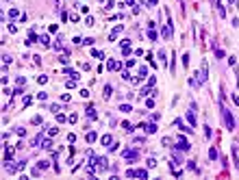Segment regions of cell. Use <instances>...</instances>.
I'll return each instance as SVG.
<instances>
[{
  "label": "cell",
  "instance_id": "cell-18",
  "mask_svg": "<svg viewBox=\"0 0 239 180\" xmlns=\"http://www.w3.org/2000/svg\"><path fill=\"white\" fill-rule=\"evenodd\" d=\"M233 161H235V167L239 169V154H237V148H233Z\"/></svg>",
  "mask_w": 239,
  "mask_h": 180
},
{
  "label": "cell",
  "instance_id": "cell-29",
  "mask_svg": "<svg viewBox=\"0 0 239 180\" xmlns=\"http://www.w3.org/2000/svg\"><path fill=\"white\" fill-rule=\"evenodd\" d=\"M48 165H50L48 161H39V163H37V167H39V169H48Z\"/></svg>",
  "mask_w": 239,
  "mask_h": 180
},
{
  "label": "cell",
  "instance_id": "cell-47",
  "mask_svg": "<svg viewBox=\"0 0 239 180\" xmlns=\"http://www.w3.org/2000/svg\"><path fill=\"white\" fill-rule=\"evenodd\" d=\"M120 46H122V48H124V46H131V39H122V41H120Z\"/></svg>",
  "mask_w": 239,
  "mask_h": 180
},
{
  "label": "cell",
  "instance_id": "cell-20",
  "mask_svg": "<svg viewBox=\"0 0 239 180\" xmlns=\"http://www.w3.org/2000/svg\"><path fill=\"white\" fill-rule=\"evenodd\" d=\"M122 128H124L126 132H133V130H135V126H133L131 122H124V124H122Z\"/></svg>",
  "mask_w": 239,
  "mask_h": 180
},
{
  "label": "cell",
  "instance_id": "cell-11",
  "mask_svg": "<svg viewBox=\"0 0 239 180\" xmlns=\"http://www.w3.org/2000/svg\"><path fill=\"white\" fill-rule=\"evenodd\" d=\"M111 93H113V87H111V85H104V91H102V98H104V100H109V98H111Z\"/></svg>",
  "mask_w": 239,
  "mask_h": 180
},
{
  "label": "cell",
  "instance_id": "cell-4",
  "mask_svg": "<svg viewBox=\"0 0 239 180\" xmlns=\"http://www.w3.org/2000/svg\"><path fill=\"white\" fill-rule=\"evenodd\" d=\"M107 69H109V72L122 69V63H120V61H115V59H109V61H107Z\"/></svg>",
  "mask_w": 239,
  "mask_h": 180
},
{
  "label": "cell",
  "instance_id": "cell-22",
  "mask_svg": "<svg viewBox=\"0 0 239 180\" xmlns=\"http://www.w3.org/2000/svg\"><path fill=\"white\" fill-rule=\"evenodd\" d=\"M120 111H122V113H131L133 107H131V104H120Z\"/></svg>",
  "mask_w": 239,
  "mask_h": 180
},
{
  "label": "cell",
  "instance_id": "cell-15",
  "mask_svg": "<svg viewBox=\"0 0 239 180\" xmlns=\"http://www.w3.org/2000/svg\"><path fill=\"white\" fill-rule=\"evenodd\" d=\"M146 167H148V169H154V167H156V158H152V156H150V158L146 161Z\"/></svg>",
  "mask_w": 239,
  "mask_h": 180
},
{
  "label": "cell",
  "instance_id": "cell-2",
  "mask_svg": "<svg viewBox=\"0 0 239 180\" xmlns=\"http://www.w3.org/2000/svg\"><path fill=\"white\" fill-rule=\"evenodd\" d=\"M176 150H178V152H189L191 150V143L189 141H187V139H185V137H178V139H176Z\"/></svg>",
  "mask_w": 239,
  "mask_h": 180
},
{
  "label": "cell",
  "instance_id": "cell-1",
  "mask_svg": "<svg viewBox=\"0 0 239 180\" xmlns=\"http://www.w3.org/2000/svg\"><path fill=\"white\" fill-rule=\"evenodd\" d=\"M220 113H222V117H224L226 128H228V130H235V119H233V115H230V111H228L226 107H222V104H220Z\"/></svg>",
  "mask_w": 239,
  "mask_h": 180
},
{
  "label": "cell",
  "instance_id": "cell-48",
  "mask_svg": "<svg viewBox=\"0 0 239 180\" xmlns=\"http://www.w3.org/2000/svg\"><path fill=\"white\" fill-rule=\"evenodd\" d=\"M154 83H156V78H154V76L148 78V85H150V87H154Z\"/></svg>",
  "mask_w": 239,
  "mask_h": 180
},
{
  "label": "cell",
  "instance_id": "cell-40",
  "mask_svg": "<svg viewBox=\"0 0 239 180\" xmlns=\"http://www.w3.org/2000/svg\"><path fill=\"white\" fill-rule=\"evenodd\" d=\"M113 7H115V0H109V2H107V7H104V9H109V11H111Z\"/></svg>",
  "mask_w": 239,
  "mask_h": 180
},
{
  "label": "cell",
  "instance_id": "cell-21",
  "mask_svg": "<svg viewBox=\"0 0 239 180\" xmlns=\"http://www.w3.org/2000/svg\"><path fill=\"white\" fill-rule=\"evenodd\" d=\"M215 57H217V61H220V59H224V57H226V52H224L222 48H215Z\"/></svg>",
  "mask_w": 239,
  "mask_h": 180
},
{
  "label": "cell",
  "instance_id": "cell-36",
  "mask_svg": "<svg viewBox=\"0 0 239 180\" xmlns=\"http://www.w3.org/2000/svg\"><path fill=\"white\" fill-rule=\"evenodd\" d=\"M57 132H59V128H57V126H52V128H48V135H50V137H54V135H57Z\"/></svg>",
  "mask_w": 239,
  "mask_h": 180
},
{
  "label": "cell",
  "instance_id": "cell-28",
  "mask_svg": "<svg viewBox=\"0 0 239 180\" xmlns=\"http://www.w3.org/2000/svg\"><path fill=\"white\" fill-rule=\"evenodd\" d=\"M15 83H18V87H22V85H26V78L24 76H18V78H15Z\"/></svg>",
  "mask_w": 239,
  "mask_h": 180
},
{
  "label": "cell",
  "instance_id": "cell-37",
  "mask_svg": "<svg viewBox=\"0 0 239 180\" xmlns=\"http://www.w3.org/2000/svg\"><path fill=\"white\" fill-rule=\"evenodd\" d=\"M37 83H39V85H46V83H48V76H39Z\"/></svg>",
  "mask_w": 239,
  "mask_h": 180
},
{
  "label": "cell",
  "instance_id": "cell-3",
  "mask_svg": "<svg viewBox=\"0 0 239 180\" xmlns=\"http://www.w3.org/2000/svg\"><path fill=\"white\" fill-rule=\"evenodd\" d=\"M124 158L126 163H135L139 158V150H124Z\"/></svg>",
  "mask_w": 239,
  "mask_h": 180
},
{
  "label": "cell",
  "instance_id": "cell-12",
  "mask_svg": "<svg viewBox=\"0 0 239 180\" xmlns=\"http://www.w3.org/2000/svg\"><path fill=\"white\" fill-rule=\"evenodd\" d=\"M181 63H183V67H189V52H183V57H181Z\"/></svg>",
  "mask_w": 239,
  "mask_h": 180
},
{
  "label": "cell",
  "instance_id": "cell-30",
  "mask_svg": "<svg viewBox=\"0 0 239 180\" xmlns=\"http://www.w3.org/2000/svg\"><path fill=\"white\" fill-rule=\"evenodd\" d=\"M148 76V67H139V78H146Z\"/></svg>",
  "mask_w": 239,
  "mask_h": 180
},
{
  "label": "cell",
  "instance_id": "cell-14",
  "mask_svg": "<svg viewBox=\"0 0 239 180\" xmlns=\"http://www.w3.org/2000/svg\"><path fill=\"white\" fill-rule=\"evenodd\" d=\"M217 156H220V154H217V148H211V150H209V158H211V161H217Z\"/></svg>",
  "mask_w": 239,
  "mask_h": 180
},
{
  "label": "cell",
  "instance_id": "cell-50",
  "mask_svg": "<svg viewBox=\"0 0 239 180\" xmlns=\"http://www.w3.org/2000/svg\"><path fill=\"white\" fill-rule=\"evenodd\" d=\"M235 63H237V59H235V57H228V65H233V67H235Z\"/></svg>",
  "mask_w": 239,
  "mask_h": 180
},
{
  "label": "cell",
  "instance_id": "cell-7",
  "mask_svg": "<svg viewBox=\"0 0 239 180\" xmlns=\"http://www.w3.org/2000/svg\"><path fill=\"white\" fill-rule=\"evenodd\" d=\"M122 28H124V26H115V28L111 30V35H109V41H115V37L122 33Z\"/></svg>",
  "mask_w": 239,
  "mask_h": 180
},
{
  "label": "cell",
  "instance_id": "cell-6",
  "mask_svg": "<svg viewBox=\"0 0 239 180\" xmlns=\"http://www.w3.org/2000/svg\"><path fill=\"white\" fill-rule=\"evenodd\" d=\"M174 124L178 126V130H181V132H187V135H191V132H194V130H191L189 126H185V122H183V119H176Z\"/></svg>",
  "mask_w": 239,
  "mask_h": 180
},
{
  "label": "cell",
  "instance_id": "cell-32",
  "mask_svg": "<svg viewBox=\"0 0 239 180\" xmlns=\"http://www.w3.org/2000/svg\"><path fill=\"white\" fill-rule=\"evenodd\" d=\"M93 41H96L93 37H87V39H83V44H85V46H93Z\"/></svg>",
  "mask_w": 239,
  "mask_h": 180
},
{
  "label": "cell",
  "instance_id": "cell-44",
  "mask_svg": "<svg viewBox=\"0 0 239 180\" xmlns=\"http://www.w3.org/2000/svg\"><path fill=\"white\" fill-rule=\"evenodd\" d=\"M50 111H52V113H59V111H61V107H59V104H52V107H50Z\"/></svg>",
  "mask_w": 239,
  "mask_h": 180
},
{
  "label": "cell",
  "instance_id": "cell-46",
  "mask_svg": "<svg viewBox=\"0 0 239 180\" xmlns=\"http://www.w3.org/2000/svg\"><path fill=\"white\" fill-rule=\"evenodd\" d=\"M61 102H70V96H68V93H61Z\"/></svg>",
  "mask_w": 239,
  "mask_h": 180
},
{
  "label": "cell",
  "instance_id": "cell-17",
  "mask_svg": "<svg viewBox=\"0 0 239 180\" xmlns=\"http://www.w3.org/2000/svg\"><path fill=\"white\" fill-rule=\"evenodd\" d=\"M135 176L137 178H148V171L146 169H135Z\"/></svg>",
  "mask_w": 239,
  "mask_h": 180
},
{
  "label": "cell",
  "instance_id": "cell-51",
  "mask_svg": "<svg viewBox=\"0 0 239 180\" xmlns=\"http://www.w3.org/2000/svg\"><path fill=\"white\" fill-rule=\"evenodd\" d=\"M233 102H235V104L239 107V96H237V93H233Z\"/></svg>",
  "mask_w": 239,
  "mask_h": 180
},
{
  "label": "cell",
  "instance_id": "cell-43",
  "mask_svg": "<svg viewBox=\"0 0 239 180\" xmlns=\"http://www.w3.org/2000/svg\"><path fill=\"white\" fill-rule=\"evenodd\" d=\"M65 87H68V89H74V87H76V83H74V80H68V83H65Z\"/></svg>",
  "mask_w": 239,
  "mask_h": 180
},
{
  "label": "cell",
  "instance_id": "cell-26",
  "mask_svg": "<svg viewBox=\"0 0 239 180\" xmlns=\"http://www.w3.org/2000/svg\"><path fill=\"white\" fill-rule=\"evenodd\" d=\"M165 57H167V50H165V48H161V50H159V59H161L163 63H165Z\"/></svg>",
  "mask_w": 239,
  "mask_h": 180
},
{
  "label": "cell",
  "instance_id": "cell-31",
  "mask_svg": "<svg viewBox=\"0 0 239 180\" xmlns=\"http://www.w3.org/2000/svg\"><path fill=\"white\" fill-rule=\"evenodd\" d=\"M37 100H48V93H46V91H39V93H37Z\"/></svg>",
  "mask_w": 239,
  "mask_h": 180
},
{
  "label": "cell",
  "instance_id": "cell-41",
  "mask_svg": "<svg viewBox=\"0 0 239 180\" xmlns=\"http://www.w3.org/2000/svg\"><path fill=\"white\" fill-rule=\"evenodd\" d=\"M76 119H78V115H76V113H72V115H70V124H76Z\"/></svg>",
  "mask_w": 239,
  "mask_h": 180
},
{
  "label": "cell",
  "instance_id": "cell-25",
  "mask_svg": "<svg viewBox=\"0 0 239 180\" xmlns=\"http://www.w3.org/2000/svg\"><path fill=\"white\" fill-rule=\"evenodd\" d=\"M30 124H33V126H39V124H41V115H35L33 119H30Z\"/></svg>",
  "mask_w": 239,
  "mask_h": 180
},
{
  "label": "cell",
  "instance_id": "cell-52",
  "mask_svg": "<svg viewBox=\"0 0 239 180\" xmlns=\"http://www.w3.org/2000/svg\"><path fill=\"white\" fill-rule=\"evenodd\" d=\"M124 2H126L128 7H135V0H124Z\"/></svg>",
  "mask_w": 239,
  "mask_h": 180
},
{
  "label": "cell",
  "instance_id": "cell-27",
  "mask_svg": "<svg viewBox=\"0 0 239 180\" xmlns=\"http://www.w3.org/2000/svg\"><path fill=\"white\" fill-rule=\"evenodd\" d=\"M41 148H46V150H50V148H52V141H50V137H48V139H44V143H41Z\"/></svg>",
  "mask_w": 239,
  "mask_h": 180
},
{
  "label": "cell",
  "instance_id": "cell-16",
  "mask_svg": "<svg viewBox=\"0 0 239 180\" xmlns=\"http://www.w3.org/2000/svg\"><path fill=\"white\" fill-rule=\"evenodd\" d=\"M57 122L59 124H65V122H70V117H65L63 113H57Z\"/></svg>",
  "mask_w": 239,
  "mask_h": 180
},
{
  "label": "cell",
  "instance_id": "cell-38",
  "mask_svg": "<svg viewBox=\"0 0 239 180\" xmlns=\"http://www.w3.org/2000/svg\"><path fill=\"white\" fill-rule=\"evenodd\" d=\"M156 5H159V0H148V2H146V7H150V9H152V7H156Z\"/></svg>",
  "mask_w": 239,
  "mask_h": 180
},
{
  "label": "cell",
  "instance_id": "cell-33",
  "mask_svg": "<svg viewBox=\"0 0 239 180\" xmlns=\"http://www.w3.org/2000/svg\"><path fill=\"white\" fill-rule=\"evenodd\" d=\"M28 104H33V96H24V107H28Z\"/></svg>",
  "mask_w": 239,
  "mask_h": 180
},
{
  "label": "cell",
  "instance_id": "cell-10",
  "mask_svg": "<svg viewBox=\"0 0 239 180\" xmlns=\"http://www.w3.org/2000/svg\"><path fill=\"white\" fill-rule=\"evenodd\" d=\"M100 143H102L104 148H109V146H111V143H113V137H111V135H104L102 139H100Z\"/></svg>",
  "mask_w": 239,
  "mask_h": 180
},
{
  "label": "cell",
  "instance_id": "cell-39",
  "mask_svg": "<svg viewBox=\"0 0 239 180\" xmlns=\"http://www.w3.org/2000/svg\"><path fill=\"white\" fill-rule=\"evenodd\" d=\"M85 24H87V26H93V18H91V15H87V18H85Z\"/></svg>",
  "mask_w": 239,
  "mask_h": 180
},
{
  "label": "cell",
  "instance_id": "cell-13",
  "mask_svg": "<svg viewBox=\"0 0 239 180\" xmlns=\"http://www.w3.org/2000/svg\"><path fill=\"white\" fill-rule=\"evenodd\" d=\"M39 44L46 46V48H50V37L48 35H41V37H39Z\"/></svg>",
  "mask_w": 239,
  "mask_h": 180
},
{
  "label": "cell",
  "instance_id": "cell-8",
  "mask_svg": "<svg viewBox=\"0 0 239 180\" xmlns=\"http://www.w3.org/2000/svg\"><path fill=\"white\" fill-rule=\"evenodd\" d=\"M85 113H87V117H91V119H96L98 117V113H96V109L91 107V104H87V109H85Z\"/></svg>",
  "mask_w": 239,
  "mask_h": 180
},
{
  "label": "cell",
  "instance_id": "cell-23",
  "mask_svg": "<svg viewBox=\"0 0 239 180\" xmlns=\"http://www.w3.org/2000/svg\"><path fill=\"white\" fill-rule=\"evenodd\" d=\"M96 139H98V135H96V132H87V143H93Z\"/></svg>",
  "mask_w": 239,
  "mask_h": 180
},
{
  "label": "cell",
  "instance_id": "cell-45",
  "mask_svg": "<svg viewBox=\"0 0 239 180\" xmlns=\"http://www.w3.org/2000/svg\"><path fill=\"white\" fill-rule=\"evenodd\" d=\"M126 67H135V59H128V61H126Z\"/></svg>",
  "mask_w": 239,
  "mask_h": 180
},
{
  "label": "cell",
  "instance_id": "cell-9",
  "mask_svg": "<svg viewBox=\"0 0 239 180\" xmlns=\"http://www.w3.org/2000/svg\"><path fill=\"white\" fill-rule=\"evenodd\" d=\"M91 57H93V59H98V61H102V59H104V52H102V50L91 48Z\"/></svg>",
  "mask_w": 239,
  "mask_h": 180
},
{
  "label": "cell",
  "instance_id": "cell-34",
  "mask_svg": "<svg viewBox=\"0 0 239 180\" xmlns=\"http://www.w3.org/2000/svg\"><path fill=\"white\" fill-rule=\"evenodd\" d=\"M146 109H154V100H152V98L146 100Z\"/></svg>",
  "mask_w": 239,
  "mask_h": 180
},
{
  "label": "cell",
  "instance_id": "cell-42",
  "mask_svg": "<svg viewBox=\"0 0 239 180\" xmlns=\"http://www.w3.org/2000/svg\"><path fill=\"white\" fill-rule=\"evenodd\" d=\"M7 28H9V33H11V35H13V33H18V28H15V24H9Z\"/></svg>",
  "mask_w": 239,
  "mask_h": 180
},
{
  "label": "cell",
  "instance_id": "cell-19",
  "mask_svg": "<svg viewBox=\"0 0 239 180\" xmlns=\"http://www.w3.org/2000/svg\"><path fill=\"white\" fill-rule=\"evenodd\" d=\"M18 15H20V11L15 9V7H11V9H9V18H11V20H15Z\"/></svg>",
  "mask_w": 239,
  "mask_h": 180
},
{
  "label": "cell",
  "instance_id": "cell-35",
  "mask_svg": "<svg viewBox=\"0 0 239 180\" xmlns=\"http://www.w3.org/2000/svg\"><path fill=\"white\" fill-rule=\"evenodd\" d=\"M15 132H18L20 137H26V130H24V128H22V126H18V128H15Z\"/></svg>",
  "mask_w": 239,
  "mask_h": 180
},
{
  "label": "cell",
  "instance_id": "cell-53",
  "mask_svg": "<svg viewBox=\"0 0 239 180\" xmlns=\"http://www.w3.org/2000/svg\"><path fill=\"white\" fill-rule=\"evenodd\" d=\"M5 2H9V0H5Z\"/></svg>",
  "mask_w": 239,
  "mask_h": 180
},
{
  "label": "cell",
  "instance_id": "cell-24",
  "mask_svg": "<svg viewBox=\"0 0 239 180\" xmlns=\"http://www.w3.org/2000/svg\"><path fill=\"white\" fill-rule=\"evenodd\" d=\"M148 39H150V41H156V33H154V28H148Z\"/></svg>",
  "mask_w": 239,
  "mask_h": 180
},
{
  "label": "cell",
  "instance_id": "cell-49",
  "mask_svg": "<svg viewBox=\"0 0 239 180\" xmlns=\"http://www.w3.org/2000/svg\"><path fill=\"white\" fill-rule=\"evenodd\" d=\"M122 78H124V80H131V74H128L126 69H124V72H122Z\"/></svg>",
  "mask_w": 239,
  "mask_h": 180
},
{
  "label": "cell",
  "instance_id": "cell-5",
  "mask_svg": "<svg viewBox=\"0 0 239 180\" xmlns=\"http://www.w3.org/2000/svg\"><path fill=\"white\" fill-rule=\"evenodd\" d=\"M142 128H144V132H146V135H154V132L159 130L154 122H152V124H142Z\"/></svg>",
  "mask_w": 239,
  "mask_h": 180
}]
</instances>
